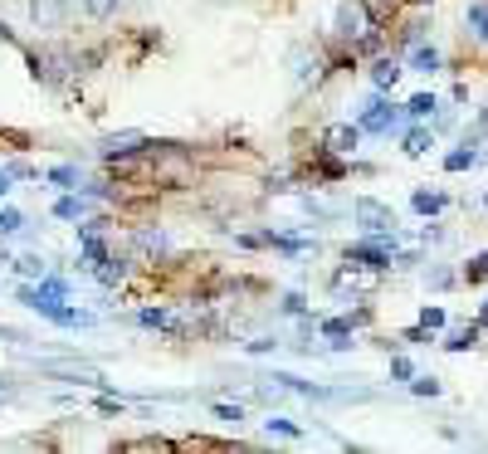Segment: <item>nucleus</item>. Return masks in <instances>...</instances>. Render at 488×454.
Segmentation results:
<instances>
[{"instance_id": "nucleus-24", "label": "nucleus", "mask_w": 488, "mask_h": 454, "mask_svg": "<svg viewBox=\"0 0 488 454\" xmlns=\"http://www.w3.org/2000/svg\"><path fill=\"white\" fill-rule=\"evenodd\" d=\"M464 279H469V283H479V279H488V254H473V259L464 264Z\"/></svg>"}, {"instance_id": "nucleus-5", "label": "nucleus", "mask_w": 488, "mask_h": 454, "mask_svg": "<svg viewBox=\"0 0 488 454\" xmlns=\"http://www.w3.org/2000/svg\"><path fill=\"white\" fill-rule=\"evenodd\" d=\"M352 216L362 220L371 235H396V216H391V210H386L381 201H366V195H362V201L352 206Z\"/></svg>"}, {"instance_id": "nucleus-6", "label": "nucleus", "mask_w": 488, "mask_h": 454, "mask_svg": "<svg viewBox=\"0 0 488 454\" xmlns=\"http://www.w3.org/2000/svg\"><path fill=\"white\" fill-rule=\"evenodd\" d=\"M356 142H362V122H356V127L352 122H333L323 132V152H333V157H352Z\"/></svg>"}, {"instance_id": "nucleus-4", "label": "nucleus", "mask_w": 488, "mask_h": 454, "mask_svg": "<svg viewBox=\"0 0 488 454\" xmlns=\"http://www.w3.org/2000/svg\"><path fill=\"white\" fill-rule=\"evenodd\" d=\"M396 127H400V108L381 103V98H371V103L362 108V132H377V137H386V132H396Z\"/></svg>"}, {"instance_id": "nucleus-27", "label": "nucleus", "mask_w": 488, "mask_h": 454, "mask_svg": "<svg viewBox=\"0 0 488 454\" xmlns=\"http://www.w3.org/2000/svg\"><path fill=\"white\" fill-rule=\"evenodd\" d=\"M473 337H479V333H473V328H464V333H454L444 347H450V352H464V347H473Z\"/></svg>"}, {"instance_id": "nucleus-11", "label": "nucleus", "mask_w": 488, "mask_h": 454, "mask_svg": "<svg viewBox=\"0 0 488 454\" xmlns=\"http://www.w3.org/2000/svg\"><path fill=\"white\" fill-rule=\"evenodd\" d=\"M352 328H356L352 318H327V322H323V337H327V343H333V347L342 352V347H352V343H347Z\"/></svg>"}, {"instance_id": "nucleus-15", "label": "nucleus", "mask_w": 488, "mask_h": 454, "mask_svg": "<svg viewBox=\"0 0 488 454\" xmlns=\"http://www.w3.org/2000/svg\"><path fill=\"white\" fill-rule=\"evenodd\" d=\"M410 206L420 210V216H440V210H444V195H440V191H415Z\"/></svg>"}, {"instance_id": "nucleus-36", "label": "nucleus", "mask_w": 488, "mask_h": 454, "mask_svg": "<svg viewBox=\"0 0 488 454\" xmlns=\"http://www.w3.org/2000/svg\"><path fill=\"white\" fill-rule=\"evenodd\" d=\"M483 322H488V303H483Z\"/></svg>"}, {"instance_id": "nucleus-28", "label": "nucleus", "mask_w": 488, "mask_h": 454, "mask_svg": "<svg viewBox=\"0 0 488 454\" xmlns=\"http://www.w3.org/2000/svg\"><path fill=\"white\" fill-rule=\"evenodd\" d=\"M269 430H274V435H293V439H298V435H303V430H298V425H293V420H283V416H274V420H269Z\"/></svg>"}, {"instance_id": "nucleus-35", "label": "nucleus", "mask_w": 488, "mask_h": 454, "mask_svg": "<svg viewBox=\"0 0 488 454\" xmlns=\"http://www.w3.org/2000/svg\"><path fill=\"white\" fill-rule=\"evenodd\" d=\"M10 191V172H0V195H5Z\"/></svg>"}, {"instance_id": "nucleus-33", "label": "nucleus", "mask_w": 488, "mask_h": 454, "mask_svg": "<svg viewBox=\"0 0 488 454\" xmlns=\"http://www.w3.org/2000/svg\"><path fill=\"white\" fill-rule=\"evenodd\" d=\"M0 45H16V30H10L5 20H0Z\"/></svg>"}, {"instance_id": "nucleus-16", "label": "nucleus", "mask_w": 488, "mask_h": 454, "mask_svg": "<svg viewBox=\"0 0 488 454\" xmlns=\"http://www.w3.org/2000/svg\"><path fill=\"white\" fill-rule=\"evenodd\" d=\"M473 162H479V152H473V142H464V147H459V152H450V157H444V166H450V172H469Z\"/></svg>"}, {"instance_id": "nucleus-1", "label": "nucleus", "mask_w": 488, "mask_h": 454, "mask_svg": "<svg viewBox=\"0 0 488 454\" xmlns=\"http://www.w3.org/2000/svg\"><path fill=\"white\" fill-rule=\"evenodd\" d=\"M20 303H25V308H35L39 318L59 322V328H89V322H93V313H79V308H64L59 298H39L35 289H20Z\"/></svg>"}, {"instance_id": "nucleus-29", "label": "nucleus", "mask_w": 488, "mask_h": 454, "mask_svg": "<svg viewBox=\"0 0 488 454\" xmlns=\"http://www.w3.org/2000/svg\"><path fill=\"white\" fill-rule=\"evenodd\" d=\"M391 376H396V381H410V376H415V366H410L406 357H391Z\"/></svg>"}, {"instance_id": "nucleus-37", "label": "nucleus", "mask_w": 488, "mask_h": 454, "mask_svg": "<svg viewBox=\"0 0 488 454\" xmlns=\"http://www.w3.org/2000/svg\"><path fill=\"white\" fill-rule=\"evenodd\" d=\"M483 206H488V195H483Z\"/></svg>"}, {"instance_id": "nucleus-2", "label": "nucleus", "mask_w": 488, "mask_h": 454, "mask_svg": "<svg viewBox=\"0 0 488 454\" xmlns=\"http://www.w3.org/2000/svg\"><path fill=\"white\" fill-rule=\"evenodd\" d=\"M366 0H347V5L337 10V35L352 39V45H362V39L371 35V16H366Z\"/></svg>"}, {"instance_id": "nucleus-9", "label": "nucleus", "mask_w": 488, "mask_h": 454, "mask_svg": "<svg viewBox=\"0 0 488 454\" xmlns=\"http://www.w3.org/2000/svg\"><path fill=\"white\" fill-rule=\"evenodd\" d=\"M30 16H35V25L54 30V25L64 20V0H30Z\"/></svg>"}, {"instance_id": "nucleus-18", "label": "nucleus", "mask_w": 488, "mask_h": 454, "mask_svg": "<svg viewBox=\"0 0 488 454\" xmlns=\"http://www.w3.org/2000/svg\"><path fill=\"white\" fill-rule=\"evenodd\" d=\"M430 147H435V137H430L425 127H415V132H406V152H410V157H425Z\"/></svg>"}, {"instance_id": "nucleus-26", "label": "nucleus", "mask_w": 488, "mask_h": 454, "mask_svg": "<svg viewBox=\"0 0 488 454\" xmlns=\"http://www.w3.org/2000/svg\"><path fill=\"white\" fill-rule=\"evenodd\" d=\"M410 391H415V396H440V381H435V376H415Z\"/></svg>"}, {"instance_id": "nucleus-10", "label": "nucleus", "mask_w": 488, "mask_h": 454, "mask_svg": "<svg viewBox=\"0 0 488 454\" xmlns=\"http://www.w3.org/2000/svg\"><path fill=\"white\" fill-rule=\"evenodd\" d=\"M410 69H415V74H435V69H440V49L435 45H410Z\"/></svg>"}, {"instance_id": "nucleus-8", "label": "nucleus", "mask_w": 488, "mask_h": 454, "mask_svg": "<svg viewBox=\"0 0 488 454\" xmlns=\"http://www.w3.org/2000/svg\"><path fill=\"white\" fill-rule=\"evenodd\" d=\"M142 147H147V137H142V132H112V137L103 142V157L118 162V157H133V152H142Z\"/></svg>"}, {"instance_id": "nucleus-7", "label": "nucleus", "mask_w": 488, "mask_h": 454, "mask_svg": "<svg viewBox=\"0 0 488 454\" xmlns=\"http://www.w3.org/2000/svg\"><path fill=\"white\" fill-rule=\"evenodd\" d=\"M289 64H293V83H298V89H308V83L323 79V59H318V54H308L303 45L289 49Z\"/></svg>"}, {"instance_id": "nucleus-38", "label": "nucleus", "mask_w": 488, "mask_h": 454, "mask_svg": "<svg viewBox=\"0 0 488 454\" xmlns=\"http://www.w3.org/2000/svg\"><path fill=\"white\" fill-rule=\"evenodd\" d=\"M483 118H488V112H483Z\"/></svg>"}, {"instance_id": "nucleus-39", "label": "nucleus", "mask_w": 488, "mask_h": 454, "mask_svg": "<svg viewBox=\"0 0 488 454\" xmlns=\"http://www.w3.org/2000/svg\"><path fill=\"white\" fill-rule=\"evenodd\" d=\"M420 5H425V0H420Z\"/></svg>"}, {"instance_id": "nucleus-23", "label": "nucleus", "mask_w": 488, "mask_h": 454, "mask_svg": "<svg viewBox=\"0 0 488 454\" xmlns=\"http://www.w3.org/2000/svg\"><path fill=\"white\" fill-rule=\"evenodd\" d=\"M118 5H122V0H83V10H89L93 20H108L112 10H118Z\"/></svg>"}, {"instance_id": "nucleus-25", "label": "nucleus", "mask_w": 488, "mask_h": 454, "mask_svg": "<svg viewBox=\"0 0 488 454\" xmlns=\"http://www.w3.org/2000/svg\"><path fill=\"white\" fill-rule=\"evenodd\" d=\"M16 230H25V216L20 210H0V235H16Z\"/></svg>"}, {"instance_id": "nucleus-20", "label": "nucleus", "mask_w": 488, "mask_h": 454, "mask_svg": "<svg viewBox=\"0 0 488 454\" xmlns=\"http://www.w3.org/2000/svg\"><path fill=\"white\" fill-rule=\"evenodd\" d=\"M16 269H20L25 279H45V274H49V264L39 259V254H25V259H16Z\"/></svg>"}, {"instance_id": "nucleus-22", "label": "nucleus", "mask_w": 488, "mask_h": 454, "mask_svg": "<svg viewBox=\"0 0 488 454\" xmlns=\"http://www.w3.org/2000/svg\"><path fill=\"white\" fill-rule=\"evenodd\" d=\"M464 20H469V30L479 35V39H488V5H469Z\"/></svg>"}, {"instance_id": "nucleus-31", "label": "nucleus", "mask_w": 488, "mask_h": 454, "mask_svg": "<svg viewBox=\"0 0 488 454\" xmlns=\"http://www.w3.org/2000/svg\"><path fill=\"white\" fill-rule=\"evenodd\" d=\"M279 308H283V313H293V318H298V313H303V293H283V303H279Z\"/></svg>"}, {"instance_id": "nucleus-34", "label": "nucleus", "mask_w": 488, "mask_h": 454, "mask_svg": "<svg viewBox=\"0 0 488 454\" xmlns=\"http://www.w3.org/2000/svg\"><path fill=\"white\" fill-rule=\"evenodd\" d=\"M366 5H371V10H391L396 0H366Z\"/></svg>"}, {"instance_id": "nucleus-17", "label": "nucleus", "mask_w": 488, "mask_h": 454, "mask_svg": "<svg viewBox=\"0 0 488 454\" xmlns=\"http://www.w3.org/2000/svg\"><path fill=\"white\" fill-rule=\"evenodd\" d=\"M435 108H440V103H435V93H415L410 103H406L410 118H435Z\"/></svg>"}, {"instance_id": "nucleus-3", "label": "nucleus", "mask_w": 488, "mask_h": 454, "mask_svg": "<svg viewBox=\"0 0 488 454\" xmlns=\"http://www.w3.org/2000/svg\"><path fill=\"white\" fill-rule=\"evenodd\" d=\"M347 264H356V269H391V249H386V239H356V245H347Z\"/></svg>"}, {"instance_id": "nucleus-30", "label": "nucleus", "mask_w": 488, "mask_h": 454, "mask_svg": "<svg viewBox=\"0 0 488 454\" xmlns=\"http://www.w3.org/2000/svg\"><path fill=\"white\" fill-rule=\"evenodd\" d=\"M420 322H425V328H444V308H425V313H420Z\"/></svg>"}, {"instance_id": "nucleus-13", "label": "nucleus", "mask_w": 488, "mask_h": 454, "mask_svg": "<svg viewBox=\"0 0 488 454\" xmlns=\"http://www.w3.org/2000/svg\"><path fill=\"white\" fill-rule=\"evenodd\" d=\"M396 79H400V64L396 59H377V64H371V83H377V89H391Z\"/></svg>"}, {"instance_id": "nucleus-32", "label": "nucleus", "mask_w": 488, "mask_h": 454, "mask_svg": "<svg viewBox=\"0 0 488 454\" xmlns=\"http://www.w3.org/2000/svg\"><path fill=\"white\" fill-rule=\"evenodd\" d=\"M215 416L229 420V425H239V420H244V410H239V406H215Z\"/></svg>"}, {"instance_id": "nucleus-14", "label": "nucleus", "mask_w": 488, "mask_h": 454, "mask_svg": "<svg viewBox=\"0 0 488 454\" xmlns=\"http://www.w3.org/2000/svg\"><path fill=\"white\" fill-rule=\"evenodd\" d=\"M54 216H59V220H83V216H89V201H83V195H64V201L54 206Z\"/></svg>"}, {"instance_id": "nucleus-19", "label": "nucleus", "mask_w": 488, "mask_h": 454, "mask_svg": "<svg viewBox=\"0 0 488 454\" xmlns=\"http://www.w3.org/2000/svg\"><path fill=\"white\" fill-rule=\"evenodd\" d=\"M49 181H54V186H69V191H79V186H83L79 166H54V172H49Z\"/></svg>"}, {"instance_id": "nucleus-21", "label": "nucleus", "mask_w": 488, "mask_h": 454, "mask_svg": "<svg viewBox=\"0 0 488 454\" xmlns=\"http://www.w3.org/2000/svg\"><path fill=\"white\" fill-rule=\"evenodd\" d=\"M35 293H39V298H59V303H64V298H69V283H64V279H49V274H45V279H39V289H35Z\"/></svg>"}, {"instance_id": "nucleus-12", "label": "nucleus", "mask_w": 488, "mask_h": 454, "mask_svg": "<svg viewBox=\"0 0 488 454\" xmlns=\"http://www.w3.org/2000/svg\"><path fill=\"white\" fill-rule=\"evenodd\" d=\"M137 322H142V328H156V333H176V318H171L166 308H142Z\"/></svg>"}]
</instances>
